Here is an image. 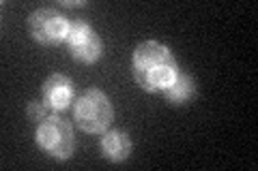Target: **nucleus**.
<instances>
[{
    "label": "nucleus",
    "instance_id": "obj_1",
    "mask_svg": "<svg viewBox=\"0 0 258 171\" xmlns=\"http://www.w3.org/2000/svg\"><path fill=\"white\" fill-rule=\"evenodd\" d=\"M132 73L136 84L142 90L159 94L174 81L179 64L168 45L159 43V41H144L134 50Z\"/></svg>",
    "mask_w": 258,
    "mask_h": 171
},
{
    "label": "nucleus",
    "instance_id": "obj_2",
    "mask_svg": "<svg viewBox=\"0 0 258 171\" xmlns=\"http://www.w3.org/2000/svg\"><path fill=\"white\" fill-rule=\"evenodd\" d=\"M74 120L76 126L86 135H101L106 133L112 120H114V107H112L106 92L88 88L78 96L74 105Z\"/></svg>",
    "mask_w": 258,
    "mask_h": 171
},
{
    "label": "nucleus",
    "instance_id": "obj_3",
    "mask_svg": "<svg viewBox=\"0 0 258 171\" xmlns=\"http://www.w3.org/2000/svg\"><path fill=\"white\" fill-rule=\"evenodd\" d=\"M37 145L56 160H69L76 150L74 126L60 116H47L37 126Z\"/></svg>",
    "mask_w": 258,
    "mask_h": 171
},
{
    "label": "nucleus",
    "instance_id": "obj_4",
    "mask_svg": "<svg viewBox=\"0 0 258 171\" xmlns=\"http://www.w3.org/2000/svg\"><path fill=\"white\" fill-rule=\"evenodd\" d=\"M67 30H69V20L58 9H52V7L32 11L28 18V35L32 37L35 43L43 47H56L64 43Z\"/></svg>",
    "mask_w": 258,
    "mask_h": 171
},
{
    "label": "nucleus",
    "instance_id": "obj_5",
    "mask_svg": "<svg viewBox=\"0 0 258 171\" xmlns=\"http://www.w3.org/2000/svg\"><path fill=\"white\" fill-rule=\"evenodd\" d=\"M64 43L69 47L71 58L80 64H95L103 54V43L97 30L88 22H69L67 39Z\"/></svg>",
    "mask_w": 258,
    "mask_h": 171
},
{
    "label": "nucleus",
    "instance_id": "obj_6",
    "mask_svg": "<svg viewBox=\"0 0 258 171\" xmlns=\"http://www.w3.org/2000/svg\"><path fill=\"white\" fill-rule=\"evenodd\" d=\"M76 99L74 81L62 73H52L41 86V101L52 111H64Z\"/></svg>",
    "mask_w": 258,
    "mask_h": 171
},
{
    "label": "nucleus",
    "instance_id": "obj_7",
    "mask_svg": "<svg viewBox=\"0 0 258 171\" xmlns=\"http://www.w3.org/2000/svg\"><path fill=\"white\" fill-rule=\"evenodd\" d=\"M101 156L110 162H125L134 152V141L132 137L116 128H108L106 133H101L99 141Z\"/></svg>",
    "mask_w": 258,
    "mask_h": 171
},
{
    "label": "nucleus",
    "instance_id": "obj_8",
    "mask_svg": "<svg viewBox=\"0 0 258 171\" xmlns=\"http://www.w3.org/2000/svg\"><path fill=\"white\" fill-rule=\"evenodd\" d=\"M161 94H164V99H166L168 105H172V107H181V105H187L194 99V94H196V81L191 79L189 73L179 71L176 73V77H174V81Z\"/></svg>",
    "mask_w": 258,
    "mask_h": 171
},
{
    "label": "nucleus",
    "instance_id": "obj_9",
    "mask_svg": "<svg viewBox=\"0 0 258 171\" xmlns=\"http://www.w3.org/2000/svg\"><path fill=\"white\" fill-rule=\"evenodd\" d=\"M26 113H28V118L30 120H35V122H41L47 118V105L43 101H30L26 105Z\"/></svg>",
    "mask_w": 258,
    "mask_h": 171
},
{
    "label": "nucleus",
    "instance_id": "obj_10",
    "mask_svg": "<svg viewBox=\"0 0 258 171\" xmlns=\"http://www.w3.org/2000/svg\"><path fill=\"white\" fill-rule=\"evenodd\" d=\"M60 7H69V9H76V7H86L84 0H78V3H71V0H60Z\"/></svg>",
    "mask_w": 258,
    "mask_h": 171
}]
</instances>
